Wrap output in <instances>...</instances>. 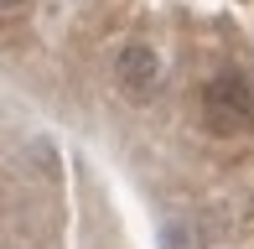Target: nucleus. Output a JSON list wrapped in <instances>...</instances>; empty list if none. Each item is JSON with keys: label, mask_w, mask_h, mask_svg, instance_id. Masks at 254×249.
<instances>
[{"label": "nucleus", "mask_w": 254, "mask_h": 249, "mask_svg": "<svg viewBox=\"0 0 254 249\" xmlns=\"http://www.w3.org/2000/svg\"><path fill=\"white\" fill-rule=\"evenodd\" d=\"M202 124L213 135H239L254 124V88L244 73H213L202 83Z\"/></svg>", "instance_id": "obj_1"}, {"label": "nucleus", "mask_w": 254, "mask_h": 249, "mask_svg": "<svg viewBox=\"0 0 254 249\" xmlns=\"http://www.w3.org/2000/svg\"><path fill=\"white\" fill-rule=\"evenodd\" d=\"M0 5H5V16H10V10H16V5H21V0H0Z\"/></svg>", "instance_id": "obj_3"}, {"label": "nucleus", "mask_w": 254, "mask_h": 249, "mask_svg": "<svg viewBox=\"0 0 254 249\" xmlns=\"http://www.w3.org/2000/svg\"><path fill=\"white\" fill-rule=\"evenodd\" d=\"M114 73H120V88L130 99H151L161 88V58L145 42H130V47L120 52V62H114Z\"/></svg>", "instance_id": "obj_2"}]
</instances>
